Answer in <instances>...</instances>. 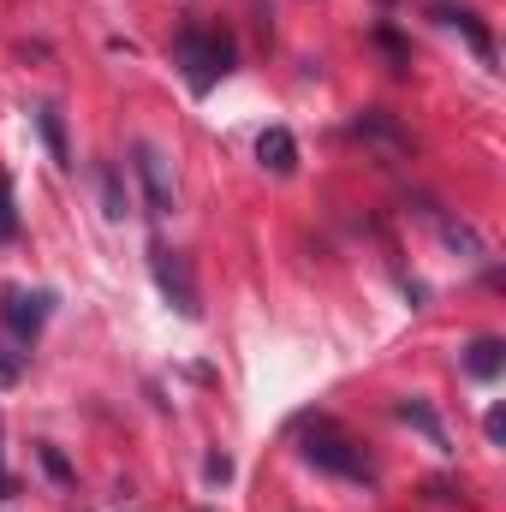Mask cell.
I'll use <instances>...</instances> for the list:
<instances>
[{"label": "cell", "mask_w": 506, "mask_h": 512, "mask_svg": "<svg viewBox=\"0 0 506 512\" xmlns=\"http://www.w3.org/2000/svg\"><path fill=\"white\" fill-rule=\"evenodd\" d=\"M506 364V340H495V334H483V340H471L465 346V376H477V382H495Z\"/></svg>", "instance_id": "ba28073f"}, {"label": "cell", "mask_w": 506, "mask_h": 512, "mask_svg": "<svg viewBox=\"0 0 506 512\" xmlns=\"http://www.w3.org/2000/svg\"><path fill=\"white\" fill-rule=\"evenodd\" d=\"M36 131H42L48 155H54L60 167H72V143H66V114H60L54 102H42V108H36Z\"/></svg>", "instance_id": "30bf717a"}, {"label": "cell", "mask_w": 506, "mask_h": 512, "mask_svg": "<svg viewBox=\"0 0 506 512\" xmlns=\"http://www.w3.org/2000/svg\"><path fill=\"white\" fill-rule=\"evenodd\" d=\"M435 227H441V245H447V251H459L465 262H483V256H489V245H483V233H477V227H465V221H447V215H441Z\"/></svg>", "instance_id": "8fae6325"}, {"label": "cell", "mask_w": 506, "mask_h": 512, "mask_svg": "<svg viewBox=\"0 0 506 512\" xmlns=\"http://www.w3.org/2000/svg\"><path fill=\"white\" fill-rule=\"evenodd\" d=\"M358 137H370V143H381L387 155H405V149H411V137H405V131L393 126L387 114H358Z\"/></svg>", "instance_id": "7c38bea8"}, {"label": "cell", "mask_w": 506, "mask_h": 512, "mask_svg": "<svg viewBox=\"0 0 506 512\" xmlns=\"http://www.w3.org/2000/svg\"><path fill=\"white\" fill-rule=\"evenodd\" d=\"M393 417H399V423H411L435 453H447V447H453V435H447V423L435 417V405H429V399H399V405H393Z\"/></svg>", "instance_id": "52a82bcc"}, {"label": "cell", "mask_w": 506, "mask_h": 512, "mask_svg": "<svg viewBox=\"0 0 506 512\" xmlns=\"http://www.w3.org/2000/svg\"><path fill=\"white\" fill-rule=\"evenodd\" d=\"M149 274H155V286H161V298L185 316V322H197L203 316V292H197V268H191V256L173 251V245H149Z\"/></svg>", "instance_id": "3957f363"}, {"label": "cell", "mask_w": 506, "mask_h": 512, "mask_svg": "<svg viewBox=\"0 0 506 512\" xmlns=\"http://www.w3.org/2000/svg\"><path fill=\"white\" fill-rule=\"evenodd\" d=\"M96 185H102V215H108V221H126V215H131L126 173H120L114 161H102V167H96Z\"/></svg>", "instance_id": "9c48e42d"}, {"label": "cell", "mask_w": 506, "mask_h": 512, "mask_svg": "<svg viewBox=\"0 0 506 512\" xmlns=\"http://www.w3.org/2000/svg\"><path fill=\"white\" fill-rule=\"evenodd\" d=\"M298 459L304 465H316V471H328V477H340V483H376V459L334 423V417H304L298 423Z\"/></svg>", "instance_id": "6da1fadb"}, {"label": "cell", "mask_w": 506, "mask_h": 512, "mask_svg": "<svg viewBox=\"0 0 506 512\" xmlns=\"http://www.w3.org/2000/svg\"><path fill=\"white\" fill-rule=\"evenodd\" d=\"M203 477H209V483H227V477H233V459H227V453H209V459H203Z\"/></svg>", "instance_id": "2e32d148"}, {"label": "cell", "mask_w": 506, "mask_h": 512, "mask_svg": "<svg viewBox=\"0 0 506 512\" xmlns=\"http://www.w3.org/2000/svg\"><path fill=\"white\" fill-rule=\"evenodd\" d=\"M173 60H179V72H185V84H191L197 96H209V90L233 72V42H227L221 30H185V36L173 42Z\"/></svg>", "instance_id": "7a4b0ae2"}, {"label": "cell", "mask_w": 506, "mask_h": 512, "mask_svg": "<svg viewBox=\"0 0 506 512\" xmlns=\"http://www.w3.org/2000/svg\"><path fill=\"white\" fill-rule=\"evenodd\" d=\"M18 239V203H12V179L0 173V245Z\"/></svg>", "instance_id": "5bb4252c"}, {"label": "cell", "mask_w": 506, "mask_h": 512, "mask_svg": "<svg viewBox=\"0 0 506 512\" xmlns=\"http://www.w3.org/2000/svg\"><path fill=\"white\" fill-rule=\"evenodd\" d=\"M36 459H42V471H48L54 483H72V465H66V453H60V447H48V441H42V447H36Z\"/></svg>", "instance_id": "9a60e30c"}, {"label": "cell", "mask_w": 506, "mask_h": 512, "mask_svg": "<svg viewBox=\"0 0 506 512\" xmlns=\"http://www.w3.org/2000/svg\"><path fill=\"white\" fill-rule=\"evenodd\" d=\"M6 495H12V477H6V465H0V501H6Z\"/></svg>", "instance_id": "d6986e66"}, {"label": "cell", "mask_w": 506, "mask_h": 512, "mask_svg": "<svg viewBox=\"0 0 506 512\" xmlns=\"http://www.w3.org/2000/svg\"><path fill=\"white\" fill-rule=\"evenodd\" d=\"M435 18H441V24H453V30H465V36H471V48H477V60H495V42H489V30H483L471 12H453V6H441Z\"/></svg>", "instance_id": "4fadbf2b"}, {"label": "cell", "mask_w": 506, "mask_h": 512, "mask_svg": "<svg viewBox=\"0 0 506 512\" xmlns=\"http://www.w3.org/2000/svg\"><path fill=\"white\" fill-rule=\"evenodd\" d=\"M483 429H489V441H501V435H506V411H501V405L483 417Z\"/></svg>", "instance_id": "ac0fdd59"}, {"label": "cell", "mask_w": 506, "mask_h": 512, "mask_svg": "<svg viewBox=\"0 0 506 512\" xmlns=\"http://www.w3.org/2000/svg\"><path fill=\"white\" fill-rule=\"evenodd\" d=\"M18 376H24V358L0 346V387H12V382H18Z\"/></svg>", "instance_id": "e0dca14e"}, {"label": "cell", "mask_w": 506, "mask_h": 512, "mask_svg": "<svg viewBox=\"0 0 506 512\" xmlns=\"http://www.w3.org/2000/svg\"><path fill=\"white\" fill-rule=\"evenodd\" d=\"M131 167H137V185H143L149 215L167 221V215H173V173H167V155H161L149 137H137V143H131Z\"/></svg>", "instance_id": "277c9868"}, {"label": "cell", "mask_w": 506, "mask_h": 512, "mask_svg": "<svg viewBox=\"0 0 506 512\" xmlns=\"http://www.w3.org/2000/svg\"><path fill=\"white\" fill-rule=\"evenodd\" d=\"M256 155H262V167H268L274 179H292V173H298V137L286 126L262 131V137H256Z\"/></svg>", "instance_id": "8992f818"}, {"label": "cell", "mask_w": 506, "mask_h": 512, "mask_svg": "<svg viewBox=\"0 0 506 512\" xmlns=\"http://www.w3.org/2000/svg\"><path fill=\"white\" fill-rule=\"evenodd\" d=\"M48 310H54V292H24V286H6L0 292V322L18 340H36L42 322H48Z\"/></svg>", "instance_id": "5b68a950"}]
</instances>
